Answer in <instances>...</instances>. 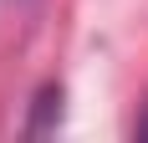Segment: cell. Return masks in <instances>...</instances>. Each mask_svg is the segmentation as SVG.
Segmentation results:
<instances>
[{"label": "cell", "instance_id": "1", "mask_svg": "<svg viewBox=\"0 0 148 143\" xmlns=\"http://www.w3.org/2000/svg\"><path fill=\"white\" fill-rule=\"evenodd\" d=\"M56 123H61V87L46 82L41 92H36V123H31L26 133H36V138H41V133H51Z\"/></svg>", "mask_w": 148, "mask_h": 143}]
</instances>
